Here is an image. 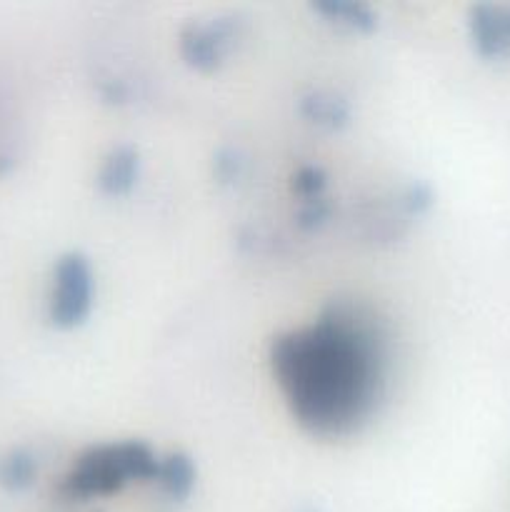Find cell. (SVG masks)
<instances>
[{
  "instance_id": "8992f818",
  "label": "cell",
  "mask_w": 510,
  "mask_h": 512,
  "mask_svg": "<svg viewBox=\"0 0 510 512\" xmlns=\"http://www.w3.org/2000/svg\"><path fill=\"white\" fill-rule=\"evenodd\" d=\"M140 170V158L138 150L130 148V145H118V148L110 150L105 155L103 165L98 170V185L103 193L108 195H123L138 180Z\"/></svg>"
},
{
  "instance_id": "ba28073f",
  "label": "cell",
  "mask_w": 510,
  "mask_h": 512,
  "mask_svg": "<svg viewBox=\"0 0 510 512\" xmlns=\"http://www.w3.org/2000/svg\"><path fill=\"white\" fill-rule=\"evenodd\" d=\"M313 10H318L330 23L353 30H373L378 25V13L370 5L355 3V0H320V3H313Z\"/></svg>"
},
{
  "instance_id": "6da1fadb",
  "label": "cell",
  "mask_w": 510,
  "mask_h": 512,
  "mask_svg": "<svg viewBox=\"0 0 510 512\" xmlns=\"http://www.w3.org/2000/svg\"><path fill=\"white\" fill-rule=\"evenodd\" d=\"M270 363L293 418L310 435L345 438L383 398L388 340L365 305L338 300L315 323L278 335Z\"/></svg>"
},
{
  "instance_id": "8fae6325",
  "label": "cell",
  "mask_w": 510,
  "mask_h": 512,
  "mask_svg": "<svg viewBox=\"0 0 510 512\" xmlns=\"http://www.w3.org/2000/svg\"><path fill=\"white\" fill-rule=\"evenodd\" d=\"M295 190L305 198H318L320 190L325 188V175L323 170L315 168V165H308V168H300L295 173Z\"/></svg>"
},
{
  "instance_id": "9c48e42d",
  "label": "cell",
  "mask_w": 510,
  "mask_h": 512,
  "mask_svg": "<svg viewBox=\"0 0 510 512\" xmlns=\"http://www.w3.org/2000/svg\"><path fill=\"white\" fill-rule=\"evenodd\" d=\"M303 113L308 115V120H313V123L335 128V125L348 120V105H345L343 100L333 98V95L315 93L303 100Z\"/></svg>"
},
{
  "instance_id": "277c9868",
  "label": "cell",
  "mask_w": 510,
  "mask_h": 512,
  "mask_svg": "<svg viewBox=\"0 0 510 512\" xmlns=\"http://www.w3.org/2000/svg\"><path fill=\"white\" fill-rule=\"evenodd\" d=\"M238 35V20L215 18L210 23H190L180 33V50L193 68L213 70L228 53Z\"/></svg>"
},
{
  "instance_id": "5b68a950",
  "label": "cell",
  "mask_w": 510,
  "mask_h": 512,
  "mask_svg": "<svg viewBox=\"0 0 510 512\" xmlns=\"http://www.w3.org/2000/svg\"><path fill=\"white\" fill-rule=\"evenodd\" d=\"M470 35L485 58L510 53V5L478 3L468 13Z\"/></svg>"
},
{
  "instance_id": "52a82bcc",
  "label": "cell",
  "mask_w": 510,
  "mask_h": 512,
  "mask_svg": "<svg viewBox=\"0 0 510 512\" xmlns=\"http://www.w3.org/2000/svg\"><path fill=\"white\" fill-rule=\"evenodd\" d=\"M155 483L160 485L168 498L183 500L195 485V468L193 460L183 453H170L160 458L158 473H155Z\"/></svg>"
},
{
  "instance_id": "7a4b0ae2",
  "label": "cell",
  "mask_w": 510,
  "mask_h": 512,
  "mask_svg": "<svg viewBox=\"0 0 510 512\" xmlns=\"http://www.w3.org/2000/svg\"><path fill=\"white\" fill-rule=\"evenodd\" d=\"M158 463L160 458L153 448L140 440L93 445L75 460L70 473L65 475L63 493L78 500L110 495L130 480H155Z\"/></svg>"
},
{
  "instance_id": "3957f363",
  "label": "cell",
  "mask_w": 510,
  "mask_h": 512,
  "mask_svg": "<svg viewBox=\"0 0 510 512\" xmlns=\"http://www.w3.org/2000/svg\"><path fill=\"white\" fill-rule=\"evenodd\" d=\"M93 305V270L85 255L65 253L55 263L50 290V320L60 328L83 323Z\"/></svg>"
},
{
  "instance_id": "30bf717a",
  "label": "cell",
  "mask_w": 510,
  "mask_h": 512,
  "mask_svg": "<svg viewBox=\"0 0 510 512\" xmlns=\"http://www.w3.org/2000/svg\"><path fill=\"white\" fill-rule=\"evenodd\" d=\"M35 478V460L33 455H28L25 450H13L8 458H3L0 463V480H3L8 488L20 490L28 488Z\"/></svg>"
}]
</instances>
